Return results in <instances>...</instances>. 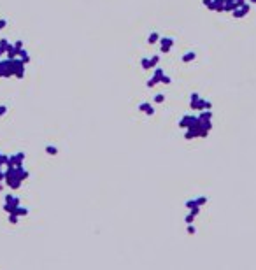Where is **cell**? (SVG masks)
<instances>
[{
  "label": "cell",
  "mask_w": 256,
  "mask_h": 270,
  "mask_svg": "<svg viewBox=\"0 0 256 270\" xmlns=\"http://www.w3.org/2000/svg\"><path fill=\"white\" fill-rule=\"evenodd\" d=\"M2 112H6V107H0V116H2Z\"/></svg>",
  "instance_id": "obj_1"
}]
</instances>
